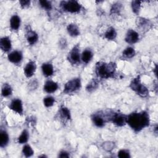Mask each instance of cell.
Segmentation results:
<instances>
[{
    "instance_id": "1",
    "label": "cell",
    "mask_w": 158,
    "mask_h": 158,
    "mask_svg": "<svg viewBox=\"0 0 158 158\" xmlns=\"http://www.w3.org/2000/svg\"><path fill=\"white\" fill-rule=\"evenodd\" d=\"M127 123H128L135 131H139L149 125V115L145 111L131 113L127 115Z\"/></svg>"
},
{
    "instance_id": "2",
    "label": "cell",
    "mask_w": 158,
    "mask_h": 158,
    "mask_svg": "<svg viewBox=\"0 0 158 158\" xmlns=\"http://www.w3.org/2000/svg\"><path fill=\"white\" fill-rule=\"evenodd\" d=\"M116 65L114 62H98L96 65V73L101 78H108L115 73Z\"/></svg>"
},
{
    "instance_id": "3",
    "label": "cell",
    "mask_w": 158,
    "mask_h": 158,
    "mask_svg": "<svg viewBox=\"0 0 158 158\" xmlns=\"http://www.w3.org/2000/svg\"><path fill=\"white\" fill-rule=\"evenodd\" d=\"M60 6L63 10L70 13H77L81 8V6L78 2L73 0L61 1Z\"/></svg>"
},
{
    "instance_id": "4",
    "label": "cell",
    "mask_w": 158,
    "mask_h": 158,
    "mask_svg": "<svg viewBox=\"0 0 158 158\" xmlns=\"http://www.w3.org/2000/svg\"><path fill=\"white\" fill-rule=\"evenodd\" d=\"M130 86L133 91H136L138 94L142 97H146L148 94V90L144 85L141 83L139 77L134 78L131 81Z\"/></svg>"
},
{
    "instance_id": "5",
    "label": "cell",
    "mask_w": 158,
    "mask_h": 158,
    "mask_svg": "<svg viewBox=\"0 0 158 158\" xmlns=\"http://www.w3.org/2000/svg\"><path fill=\"white\" fill-rule=\"evenodd\" d=\"M81 87V81L80 78H73L67 82L64 86V92L65 93H71L78 89Z\"/></svg>"
},
{
    "instance_id": "6",
    "label": "cell",
    "mask_w": 158,
    "mask_h": 158,
    "mask_svg": "<svg viewBox=\"0 0 158 158\" xmlns=\"http://www.w3.org/2000/svg\"><path fill=\"white\" fill-rule=\"evenodd\" d=\"M69 60L72 64H77L80 63V50L78 45H76L73 48V49L69 53L68 57Z\"/></svg>"
},
{
    "instance_id": "7",
    "label": "cell",
    "mask_w": 158,
    "mask_h": 158,
    "mask_svg": "<svg viewBox=\"0 0 158 158\" xmlns=\"http://www.w3.org/2000/svg\"><path fill=\"white\" fill-rule=\"evenodd\" d=\"M112 123L118 127H122L127 123V115L119 113H114L110 117Z\"/></svg>"
},
{
    "instance_id": "8",
    "label": "cell",
    "mask_w": 158,
    "mask_h": 158,
    "mask_svg": "<svg viewBox=\"0 0 158 158\" xmlns=\"http://www.w3.org/2000/svg\"><path fill=\"white\" fill-rule=\"evenodd\" d=\"M9 108L19 114H23V105L22 101L19 99L12 100L9 105Z\"/></svg>"
},
{
    "instance_id": "9",
    "label": "cell",
    "mask_w": 158,
    "mask_h": 158,
    "mask_svg": "<svg viewBox=\"0 0 158 158\" xmlns=\"http://www.w3.org/2000/svg\"><path fill=\"white\" fill-rule=\"evenodd\" d=\"M22 53L20 51H14L9 53L7 56L8 60L14 64L19 63L22 60Z\"/></svg>"
},
{
    "instance_id": "10",
    "label": "cell",
    "mask_w": 158,
    "mask_h": 158,
    "mask_svg": "<svg viewBox=\"0 0 158 158\" xmlns=\"http://www.w3.org/2000/svg\"><path fill=\"white\" fill-rule=\"evenodd\" d=\"M139 40V35L138 33L133 30H128L126 37L125 41L127 43L129 44H133L136 43Z\"/></svg>"
},
{
    "instance_id": "11",
    "label": "cell",
    "mask_w": 158,
    "mask_h": 158,
    "mask_svg": "<svg viewBox=\"0 0 158 158\" xmlns=\"http://www.w3.org/2000/svg\"><path fill=\"white\" fill-rule=\"evenodd\" d=\"M36 69V64L34 61H30L24 67V73L27 77H31L33 75Z\"/></svg>"
},
{
    "instance_id": "12",
    "label": "cell",
    "mask_w": 158,
    "mask_h": 158,
    "mask_svg": "<svg viewBox=\"0 0 158 158\" xmlns=\"http://www.w3.org/2000/svg\"><path fill=\"white\" fill-rule=\"evenodd\" d=\"M58 86L57 83L51 80H48L44 85V90L48 93H52L57 89Z\"/></svg>"
},
{
    "instance_id": "13",
    "label": "cell",
    "mask_w": 158,
    "mask_h": 158,
    "mask_svg": "<svg viewBox=\"0 0 158 158\" xmlns=\"http://www.w3.org/2000/svg\"><path fill=\"white\" fill-rule=\"evenodd\" d=\"M0 47L4 52H7L11 49V41L9 37H3L0 40Z\"/></svg>"
},
{
    "instance_id": "14",
    "label": "cell",
    "mask_w": 158,
    "mask_h": 158,
    "mask_svg": "<svg viewBox=\"0 0 158 158\" xmlns=\"http://www.w3.org/2000/svg\"><path fill=\"white\" fill-rule=\"evenodd\" d=\"M27 40L30 44L33 45L37 42L38 40V35L35 31L28 30L27 32Z\"/></svg>"
},
{
    "instance_id": "15",
    "label": "cell",
    "mask_w": 158,
    "mask_h": 158,
    "mask_svg": "<svg viewBox=\"0 0 158 158\" xmlns=\"http://www.w3.org/2000/svg\"><path fill=\"white\" fill-rule=\"evenodd\" d=\"M42 72L44 75L46 77L51 76L54 73L53 66L51 64L49 63H44L41 66Z\"/></svg>"
},
{
    "instance_id": "16",
    "label": "cell",
    "mask_w": 158,
    "mask_h": 158,
    "mask_svg": "<svg viewBox=\"0 0 158 158\" xmlns=\"http://www.w3.org/2000/svg\"><path fill=\"white\" fill-rule=\"evenodd\" d=\"M92 120L98 127H102L105 124V119L99 114H94L92 116Z\"/></svg>"
},
{
    "instance_id": "17",
    "label": "cell",
    "mask_w": 158,
    "mask_h": 158,
    "mask_svg": "<svg viewBox=\"0 0 158 158\" xmlns=\"http://www.w3.org/2000/svg\"><path fill=\"white\" fill-rule=\"evenodd\" d=\"M20 25V19L17 15H14L10 19V27L13 30H17Z\"/></svg>"
},
{
    "instance_id": "18",
    "label": "cell",
    "mask_w": 158,
    "mask_h": 158,
    "mask_svg": "<svg viewBox=\"0 0 158 158\" xmlns=\"http://www.w3.org/2000/svg\"><path fill=\"white\" fill-rule=\"evenodd\" d=\"M67 30L69 34L72 36H77L80 34V30L78 26L74 23L69 24Z\"/></svg>"
},
{
    "instance_id": "19",
    "label": "cell",
    "mask_w": 158,
    "mask_h": 158,
    "mask_svg": "<svg viewBox=\"0 0 158 158\" xmlns=\"http://www.w3.org/2000/svg\"><path fill=\"white\" fill-rule=\"evenodd\" d=\"M9 135L5 130H1L0 131V146L5 147L9 143Z\"/></svg>"
},
{
    "instance_id": "20",
    "label": "cell",
    "mask_w": 158,
    "mask_h": 158,
    "mask_svg": "<svg viewBox=\"0 0 158 158\" xmlns=\"http://www.w3.org/2000/svg\"><path fill=\"white\" fill-rule=\"evenodd\" d=\"M93 56V54L92 51L90 49H85L82 52L81 59L83 62H85V64H87L91 60Z\"/></svg>"
},
{
    "instance_id": "21",
    "label": "cell",
    "mask_w": 158,
    "mask_h": 158,
    "mask_svg": "<svg viewBox=\"0 0 158 158\" xmlns=\"http://www.w3.org/2000/svg\"><path fill=\"white\" fill-rule=\"evenodd\" d=\"M12 93V89L11 86L7 83H4L2 88V91H1L2 96L4 97H7L11 95Z\"/></svg>"
},
{
    "instance_id": "22",
    "label": "cell",
    "mask_w": 158,
    "mask_h": 158,
    "mask_svg": "<svg viewBox=\"0 0 158 158\" xmlns=\"http://www.w3.org/2000/svg\"><path fill=\"white\" fill-rule=\"evenodd\" d=\"M116 36H117V33L113 27H110L107 30V31L105 33V35H104L105 38L109 40H112L115 39Z\"/></svg>"
},
{
    "instance_id": "23",
    "label": "cell",
    "mask_w": 158,
    "mask_h": 158,
    "mask_svg": "<svg viewBox=\"0 0 158 158\" xmlns=\"http://www.w3.org/2000/svg\"><path fill=\"white\" fill-rule=\"evenodd\" d=\"M60 114L61 115V117L65 120H69L70 119V110L65 107L62 106L60 108Z\"/></svg>"
},
{
    "instance_id": "24",
    "label": "cell",
    "mask_w": 158,
    "mask_h": 158,
    "mask_svg": "<svg viewBox=\"0 0 158 158\" xmlns=\"http://www.w3.org/2000/svg\"><path fill=\"white\" fill-rule=\"evenodd\" d=\"M28 137H29V135H28V132L27 131V130H24L22 133H21V135H20V136L18 138V141L19 143L20 144H23V143H26L28 141Z\"/></svg>"
},
{
    "instance_id": "25",
    "label": "cell",
    "mask_w": 158,
    "mask_h": 158,
    "mask_svg": "<svg viewBox=\"0 0 158 158\" xmlns=\"http://www.w3.org/2000/svg\"><path fill=\"white\" fill-rule=\"evenodd\" d=\"M135 55V51L133 48L131 47L127 48L123 51V56L127 58H131Z\"/></svg>"
},
{
    "instance_id": "26",
    "label": "cell",
    "mask_w": 158,
    "mask_h": 158,
    "mask_svg": "<svg viewBox=\"0 0 158 158\" xmlns=\"http://www.w3.org/2000/svg\"><path fill=\"white\" fill-rule=\"evenodd\" d=\"M22 152L23 155L27 157H30L33 154V151L32 148L28 144H26L23 147Z\"/></svg>"
},
{
    "instance_id": "27",
    "label": "cell",
    "mask_w": 158,
    "mask_h": 158,
    "mask_svg": "<svg viewBox=\"0 0 158 158\" xmlns=\"http://www.w3.org/2000/svg\"><path fill=\"white\" fill-rule=\"evenodd\" d=\"M140 6H141V1H133L131 2V8L133 10V12L135 14H138L139 9H140Z\"/></svg>"
},
{
    "instance_id": "28",
    "label": "cell",
    "mask_w": 158,
    "mask_h": 158,
    "mask_svg": "<svg viewBox=\"0 0 158 158\" xmlns=\"http://www.w3.org/2000/svg\"><path fill=\"white\" fill-rule=\"evenodd\" d=\"M39 3L41 7L46 10H49L52 9V4L50 1L42 0V1H40Z\"/></svg>"
},
{
    "instance_id": "29",
    "label": "cell",
    "mask_w": 158,
    "mask_h": 158,
    "mask_svg": "<svg viewBox=\"0 0 158 158\" xmlns=\"http://www.w3.org/2000/svg\"><path fill=\"white\" fill-rule=\"evenodd\" d=\"M54 102H55V99L52 96H47L45 98H44V100H43L44 105L48 107L52 106L54 104Z\"/></svg>"
},
{
    "instance_id": "30",
    "label": "cell",
    "mask_w": 158,
    "mask_h": 158,
    "mask_svg": "<svg viewBox=\"0 0 158 158\" xmlns=\"http://www.w3.org/2000/svg\"><path fill=\"white\" fill-rule=\"evenodd\" d=\"M98 87V83L96 80H92L86 86V90L88 91H92Z\"/></svg>"
},
{
    "instance_id": "31",
    "label": "cell",
    "mask_w": 158,
    "mask_h": 158,
    "mask_svg": "<svg viewBox=\"0 0 158 158\" xmlns=\"http://www.w3.org/2000/svg\"><path fill=\"white\" fill-rule=\"evenodd\" d=\"M122 6L119 3H115L112 5V8H111V13L112 14H118L120 10H121Z\"/></svg>"
},
{
    "instance_id": "32",
    "label": "cell",
    "mask_w": 158,
    "mask_h": 158,
    "mask_svg": "<svg viewBox=\"0 0 158 158\" xmlns=\"http://www.w3.org/2000/svg\"><path fill=\"white\" fill-rule=\"evenodd\" d=\"M118 157L120 158H128V157H130V156L128 151L124 149H122L118 151Z\"/></svg>"
},
{
    "instance_id": "33",
    "label": "cell",
    "mask_w": 158,
    "mask_h": 158,
    "mask_svg": "<svg viewBox=\"0 0 158 158\" xmlns=\"http://www.w3.org/2000/svg\"><path fill=\"white\" fill-rule=\"evenodd\" d=\"M20 6L22 8H26L28 7L30 4V1L28 0H23V1H19Z\"/></svg>"
},
{
    "instance_id": "34",
    "label": "cell",
    "mask_w": 158,
    "mask_h": 158,
    "mask_svg": "<svg viewBox=\"0 0 158 158\" xmlns=\"http://www.w3.org/2000/svg\"><path fill=\"white\" fill-rule=\"evenodd\" d=\"M60 157H69V155L66 151H61L59 155Z\"/></svg>"
}]
</instances>
